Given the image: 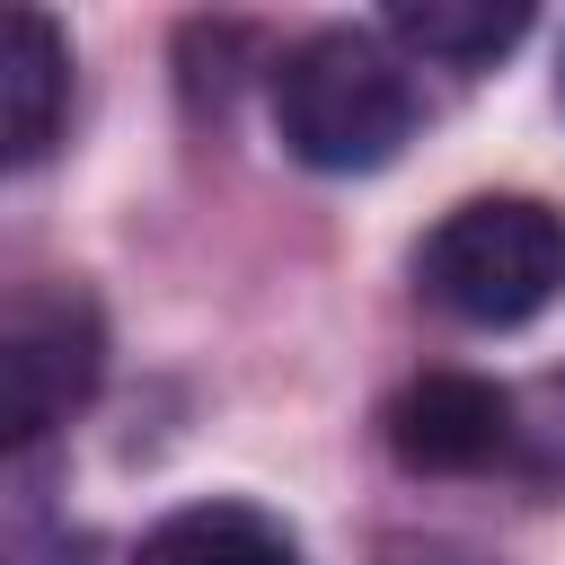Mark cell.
I'll return each instance as SVG.
<instances>
[{"label":"cell","instance_id":"obj_1","mask_svg":"<svg viewBox=\"0 0 565 565\" xmlns=\"http://www.w3.org/2000/svg\"><path fill=\"white\" fill-rule=\"evenodd\" d=\"M274 132L318 177H371L415 141V79L371 26H318L274 62Z\"/></svg>","mask_w":565,"mask_h":565},{"label":"cell","instance_id":"obj_2","mask_svg":"<svg viewBox=\"0 0 565 565\" xmlns=\"http://www.w3.org/2000/svg\"><path fill=\"white\" fill-rule=\"evenodd\" d=\"M415 282L459 327H530L565 291V212L539 194H468L424 230Z\"/></svg>","mask_w":565,"mask_h":565},{"label":"cell","instance_id":"obj_3","mask_svg":"<svg viewBox=\"0 0 565 565\" xmlns=\"http://www.w3.org/2000/svg\"><path fill=\"white\" fill-rule=\"evenodd\" d=\"M106 371V327L79 282H26L0 300V450L44 441L88 406Z\"/></svg>","mask_w":565,"mask_h":565},{"label":"cell","instance_id":"obj_4","mask_svg":"<svg viewBox=\"0 0 565 565\" xmlns=\"http://www.w3.org/2000/svg\"><path fill=\"white\" fill-rule=\"evenodd\" d=\"M380 441L415 477H477L512 450V397L477 371H424L380 406Z\"/></svg>","mask_w":565,"mask_h":565},{"label":"cell","instance_id":"obj_5","mask_svg":"<svg viewBox=\"0 0 565 565\" xmlns=\"http://www.w3.org/2000/svg\"><path fill=\"white\" fill-rule=\"evenodd\" d=\"M71 124V35L44 9H0V168L53 159Z\"/></svg>","mask_w":565,"mask_h":565},{"label":"cell","instance_id":"obj_6","mask_svg":"<svg viewBox=\"0 0 565 565\" xmlns=\"http://www.w3.org/2000/svg\"><path fill=\"white\" fill-rule=\"evenodd\" d=\"M132 565H300V539L265 503L212 494V503H177L168 521H150Z\"/></svg>","mask_w":565,"mask_h":565},{"label":"cell","instance_id":"obj_7","mask_svg":"<svg viewBox=\"0 0 565 565\" xmlns=\"http://www.w3.org/2000/svg\"><path fill=\"white\" fill-rule=\"evenodd\" d=\"M530 35L521 0H397L388 9V44L441 62V71H486Z\"/></svg>","mask_w":565,"mask_h":565},{"label":"cell","instance_id":"obj_8","mask_svg":"<svg viewBox=\"0 0 565 565\" xmlns=\"http://www.w3.org/2000/svg\"><path fill=\"white\" fill-rule=\"evenodd\" d=\"M556 88H565V62H556Z\"/></svg>","mask_w":565,"mask_h":565}]
</instances>
